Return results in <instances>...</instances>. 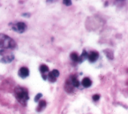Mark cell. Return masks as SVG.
<instances>
[{"label":"cell","mask_w":128,"mask_h":114,"mask_svg":"<svg viewBox=\"0 0 128 114\" xmlns=\"http://www.w3.org/2000/svg\"><path fill=\"white\" fill-rule=\"evenodd\" d=\"M14 93L16 100L23 106L26 105L29 99L28 89L25 87L17 86L14 89Z\"/></svg>","instance_id":"1"},{"label":"cell","mask_w":128,"mask_h":114,"mask_svg":"<svg viewBox=\"0 0 128 114\" xmlns=\"http://www.w3.org/2000/svg\"><path fill=\"white\" fill-rule=\"evenodd\" d=\"M16 47L15 41L10 36L3 33H0V48L13 49Z\"/></svg>","instance_id":"2"},{"label":"cell","mask_w":128,"mask_h":114,"mask_svg":"<svg viewBox=\"0 0 128 114\" xmlns=\"http://www.w3.org/2000/svg\"><path fill=\"white\" fill-rule=\"evenodd\" d=\"M11 27L14 31L20 34L24 32L27 29L26 25L22 22H19L15 24H12Z\"/></svg>","instance_id":"3"},{"label":"cell","mask_w":128,"mask_h":114,"mask_svg":"<svg viewBox=\"0 0 128 114\" xmlns=\"http://www.w3.org/2000/svg\"><path fill=\"white\" fill-rule=\"evenodd\" d=\"M6 52L4 50H1L0 51V54L3 56L2 59L0 60V62L3 63H10L14 59V56L12 53L6 54Z\"/></svg>","instance_id":"4"},{"label":"cell","mask_w":128,"mask_h":114,"mask_svg":"<svg viewBox=\"0 0 128 114\" xmlns=\"http://www.w3.org/2000/svg\"><path fill=\"white\" fill-rule=\"evenodd\" d=\"M29 73H30L29 69L26 67H24V66H23L20 68L18 71V76L22 79H24L26 78L28 76Z\"/></svg>","instance_id":"5"},{"label":"cell","mask_w":128,"mask_h":114,"mask_svg":"<svg viewBox=\"0 0 128 114\" xmlns=\"http://www.w3.org/2000/svg\"><path fill=\"white\" fill-rule=\"evenodd\" d=\"M98 56L99 54L98 52L92 51L90 54H88V58L90 62H94L98 59Z\"/></svg>","instance_id":"6"},{"label":"cell","mask_w":128,"mask_h":114,"mask_svg":"<svg viewBox=\"0 0 128 114\" xmlns=\"http://www.w3.org/2000/svg\"><path fill=\"white\" fill-rule=\"evenodd\" d=\"M92 81L88 77H84L82 81V84L84 87H88L91 86Z\"/></svg>","instance_id":"7"},{"label":"cell","mask_w":128,"mask_h":114,"mask_svg":"<svg viewBox=\"0 0 128 114\" xmlns=\"http://www.w3.org/2000/svg\"><path fill=\"white\" fill-rule=\"evenodd\" d=\"M103 52L104 53L106 57L108 58L109 59L112 60L114 59V53H113V51L111 49H106L104 50Z\"/></svg>","instance_id":"8"},{"label":"cell","mask_w":128,"mask_h":114,"mask_svg":"<svg viewBox=\"0 0 128 114\" xmlns=\"http://www.w3.org/2000/svg\"><path fill=\"white\" fill-rule=\"evenodd\" d=\"M46 102L44 100H41L39 101L38 105L36 108V110L38 112L41 111L46 106Z\"/></svg>","instance_id":"9"},{"label":"cell","mask_w":128,"mask_h":114,"mask_svg":"<svg viewBox=\"0 0 128 114\" xmlns=\"http://www.w3.org/2000/svg\"><path fill=\"white\" fill-rule=\"evenodd\" d=\"M39 70L42 75H44L46 74V72H47L49 71V68L48 66L46 64H42L40 66Z\"/></svg>","instance_id":"10"},{"label":"cell","mask_w":128,"mask_h":114,"mask_svg":"<svg viewBox=\"0 0 128 114\" xmlns=\"http://www.w3.org/2000/svg\"><path fill=\"white\" fill-rule=\"evenodd\" d=\"M88 54L87 53V52L86 50H84L81 55L80 56H79V61L78 62H82L84 59L88 58Z\"/></svg>","instance_id":"11"},{"label":"cell","mask_w":128,"mask_h":114,"mask_svg":"<svg viewBox=\"0 0 128 114\" xmlns=\"http://www.w3.org/2000/svg\"><path fill=\"white\" fill-rule=\"evenodd\" d=\"M70 59L74 61V62H78L79 61V56H78V54L76 52H73L70 53Z\"/></svg>","instance_id":"12"},{"label":"cell","mask_w":128,"mask_h":114,"mask_svg":"<svg viewBox=\"0 0 128 114\" xmlns=\"http://www.w3.org/2000/svg\"><path fill=\"white\" fill-rule=\"evenodd\" d=\"M48 81L50 82H54L56 80V77L54 76L52 71L50 72L48 74Z\"/></svg>","instance_id":"13"},{"label":"cell","mask_w":128,"mask_h":114,"mask_svg":"<svg viewBox=\"0 0 128 114\" xmlns=\"http://www.w3.org/2000/svg\"><path fill=\"white\" fill-rule=\"evenodd\" d=\"M71 82H72V83L73 85V86L74 87H78L80 85V82H79L78 80L77 79V78L74 76H73L72 77Z\"/></svg>","instance_id":"14"},{"label":"cell","mask_w":128,"mask_h":114,"mask_svg":"<svg viewBox=\"0 0 128 114\" xmlns=\"http://www.w3.org/2000/svg\"><path fill=\"white\" fill-rule=\"evenodd\" d=\"M72 86H73V85L72 84V82H66V91H70V92L72 90Z\"/></svg>","instance_id":"15"},{"label":"cell","mask_w":128,"mask_h":114,"mask_svg":"<svg viewBox=\"0 0 128 114\" xmlns=\"http://www.w3.org/2000/svg\"><path fill=\"white\" fill-rule=\"evenodd\" d=\"M42 94L41 93H38L36 96L34 97V101L35 102H38L39 99L40 98V97H42Z\"/></svg>","instance_id":"16"},{"label":"cell","mask_w":128,"mask_h":114,"mask_svg":"<svg viewBox=\"0 0 128 114\" xmlns=\"http://www.w3.org/2000/svg\"><path fill=\"white\" fill-rule=\"evenodd\" d=\"M52 72L54 75V76L56 77H58L60 75V72H59L58 70L57 69H53L52 71Z\"/></svg>","instance_id":"17"},{"label":"cell","mask_w":128,"mask_h":114,"mask_svg":"<svg viewBox=\"0 0 128 114\" xmlns=\"http://www.w3.org/2000/svg\"><path fill=\"white\" fill-rule=\"evenodd\" d=\"M62 3L64 5H66V6H70L72 4V1L70 0H64L62 1Z\"/></svg>","instance_id":"18"},{"label":"cell","mask_w":128,"mask_h":114,"mask_svg":"<svg viewBox=\"0 0 128 114\" xmlns=\"http://www.w3.org/2000/svg\"><path fill=\"white\" fill-rule=\"evenodd\" d=\"M92 99H93L94 101H98V100L100 99V95L96 94L92 96Z\"/></svg>","instance_id":"19"},{"label":"cell","mask_w":128,"mask_h":114,"mask_svg":"<svg viewBox=\"0 0 128 114\" xmlns=\"http://www.w3.org/2000/svg\"><path fill=\"white\" fill-rule=\"evenodd\" d=\"M22 16H24V17L28 18V17H30V14H28V13H24V14H22Z\"/></svg>","instance_id":"20"}]
</instances>
